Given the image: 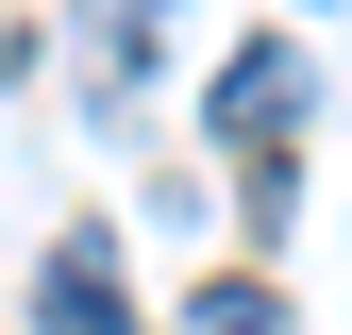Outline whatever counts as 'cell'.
I'll return each mask as SVG.
<instances>
[{"label":"cell","instance_id":"6da1fadb","mask_svg":"<svg viewBox=\"0 0 352 335\" xmlns=\"http://www.w3.org/2000/svg\"><path fill=\"white\" fill-rule=\"evenodd\" d=\"M302 101H319V84H302V51H235V67H218V135H235V151H285Z\"/></svg>","mask_w":352,"mask_h":335},{"label":"cell","instance_id":"3957f363","mask_svg":"<svg viewBox=\"0 0 352 335\" xmlns=\"http://www.w3.org/2000/svg\"><path fill=\"white\" fill-rule=\"evenodd\" d=\"M34 319H51V335H118V268H101V251H51Z\"/></svg>","mask_w":352,"mask_h":335},{"label":"cell","instance_id":"7a4b0ae2","mask_svg":"<svg viewBox=\"0 0 352 335\" xmlns=\"http://www.w3.org/2000/svg\"><path fill=\"white\" fill-rule=\"evenodd\" d=\"M168 17H185V0H84V67H101V84H135Z\"/></svg>","mask_w":352,"mask_h":335},{"label":"cell","instance_id":"277c9868","mask_svg":"<svg viewBox=\"0 0 352 335\" xmlns=\"http://www.w3.org/2000/svg\"><path fill=\"white\" fill-rule=\"evenodd\" d=\"M185 335H285V302H269V285H201Z\"/></svg>","mask_w":352,"mask_h":335}]
</instances>
